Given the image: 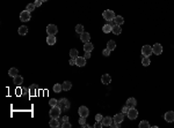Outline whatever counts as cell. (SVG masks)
I'll return each mask as SVG.
<instances>
[{
  "label": "cell",
  "instance_id": "11",
  "mask_svg": "<svg viewBox=\"0 0 174 128\" xmlns=\"http://www.w3.org/2000/svg\"><path fill=\"white\" fill-rule=\"evenodd\" d=\"M123 119H124L123 113H117V114H115L114 115V118H113V120H114V122L115 123H122Z\"/></svg>",
  "mask_w": 174,
  "mask_h": 128
},
{
  "label": "cell",
  "instance_id": "1",
  "mask_svg": "<svg viewBox=\"0 0 174 128\" xmlns=\"http://www.w3.org/2000/svg\"><path fill=\"white\" fill-rule=\"evenodd\" d=\"M102 16L106 21L109 22V21H113L116 15H115V13H114V11H111V9H106V11L102 13Z\"/></svg>",
  "mask_w": 174,
  "mask_h": 128
},
{
  "label": "cell",
  "instance_id": "44",
  "mask_svg": "<svg viewBox=\"0 0 174 128\" xmlns=\"http://www.w3.org/2000/svg\"><path fill=\"white\" fill-rule=\"evenodd\" d=\"M84 58H85V59H90V58H91V52H85Z\"/></svg>",
  "mask_w": 174,
  "mask_h": 128
},
{
  "label": "cell",
  "instance_id": "34",
  "mask_svg": "<svg viewBox=\"0 0 174 128\" xmlns=\"http://www.w3.org/2000/svg\"><path fill=\"white\" fill-rule=\"evenodd\" d=\"M76 31L78 32V34H80V35H81L82 32H85L84 31V26H82V24H78V26L76 27Z\"/></svg>",
  "mask_w": 174,
  "mask_h": 128
},
{
  "label": "cell",
  "instance_id": "9",
  "mask_svg": "<svg viewBox=\"0 0 174 128\" xmlns=\"http://www.w3.org/2000/svg\"><path fill=\"white\" fill-rule=\"evenodd\" d=\"M78 113H79L80 117H84V118H87L90 115V111H88V109L86 106H80L79 110H78Z\"/></svg>",
  "mask_w": 174,
  "mask_h": 128
},
{
  "label": "cell",
  "instance_id": "18",
  "mask_svg": "<svg viewBox=\"0 0 174 128\" xmlns=\"http://www.w3.org/2000/svg\"><path fill=\"white\" fill-rule=\"evenodd\" d=\"M94 46L91 42H87V43H84V51L85 52H92Z\"/></svg>",
  "mask_w": 174,
  "mask_h": 128
},
{
  "label": "cell",
  "instance_id": "31",
  "mask_svg": "<svg viewBox=\"0 0 174 128\" xmlns=\"http://www.w3.org/2000/svg\"><path fill=\"white\" fill-rule=\"evenodd\" d=\"M36 95V87L33 84V86H30L29 87V96H35Z\"/></svg>",
  "mask_w": 174,
  "mask_h": 128
},
{
  "label": "cell",
  "instance_id": "10",
  "mask_svg": "<svg viewBox=\"0 0 174 128\" xmlns=\"http://www.w3.org/2000/svg\"><path fill=\"white\" fill-rule=\"evenodd\" d=\"M164 119L167 121V122H173L174 121V112L173 111H167L164 115Z\"/></svg>",
  "mask_w": 174,
  "mask_h": 128
},
{
  "label": "cell",
  "instance_id": "4",
  "mask_svg": "<svg viewBox=\"0 0 174 128\" xmlns=\"http://www.w3.org/2000/svg\"><path fill=\"white\" fill-rule=\"evenodd\" d=\"M127 115L130 120H135V119H137V117H138V111L136 110V107H131V109H129Z\"/></svg>",
  "mask_w": 174,
  "mask_h": 128
},
{
  "label": "cell",
  "instance_id": "19",
  "mask_svg": "<svg viewBox=\"0 0 174 128\" xmlns=\"http://www.w3.org/2000/svg\"><path fill=\"white\" fill-rule=\"evenodd\" d=\"M49 125H50V127H52V128H57V127H59V126H61V122H59L56 118H51V120H50V122H49Z\"/></svg>",
  "mask_w": 174,
  "mask_h": 128
},
{
  "label": "cell",
  "instance_id": "23",
  "mask_svg": "<svg viewBox=\"0 0 174 128\" xmlns=\"http://www.w3.org/2000/svg\"><path fill=\"white\" fill-rule=\"evenodd\" d=\"M114 22H115V24H117V26H122V24L124 23V18L122 17L121 15H117L114 18Z\"/></svg>",
  "mask_w": 174,
  "mask_h": 128
},
{
  "label": "cell",
  "instance_id": "2",
  "mask_svg": "<svg viewBox=\"0 0 174 128\" xmlns=\"http://www.w3.org/2000/svg\"><path fill=\"white\" fill-rule=\"evenodd\" d=\"M58 106L61 107L62 111H69L70 109V102L66 98H62L58 100Z\"/></svg>",
  "mask_w": 174,
  "mask_h": 128
},
{
  "label": "cell",
  "instance_id": "24",
  "mask_svg": "<svg viewBox=\"0 0 174 128\" xmlns=\"http://www.w3.org/2000/svg\"><path fill=\"white\" fill-rule=\"evenodd\" d=\"M62 87H63V90H64V91H69V90L72 88V83L70 81H65L63 84H62Z\"/></svg>",
  "mask_w": 174,
  "mask_h": 128
},
{
  "label": "cell",
  "instance_id": "36",
  "mask_svg": "<svg viewBox=\"0 0 174 128\" xmlns=\"http://www.w3.org/2000/svg\"><path fill=\"white\" fill-rule=\"evenodd\" d=\"M61 127H62V128H71V127H72V125L69 122V121H66V122L61 123Z\"/></svg>",
  "mask_w": 174,
  "mask_h": 128
},
{
  "label": "cell",
  "instance_id": "20",
  "mask_svg": "<svg viewBox=\"0 0 174 128\" xmlns=\"http://www.w3.org/2000/svg\"><path fill=\"white\" fill-rule=\"evenodd\" d=\"M18 32H19V35H21V36H26V35L28 34V28H27L26 26H21L19 28Z\"/></svg>",
  "mask_w": 174,
  "mask_h": 128
},
{
  "label": "cell",
  "instance_id": "25",
  "mask_svg": "<svg viewBox=\"0 0 174 128\" xmlns=\"http://www.w3.org/2000/svg\"><path fill=\"white\" fill-rule=\"evenodd\" d=\"M62 90H63V87H62V84H59V83L53 84V92H56V94H59V92H62Z\"/></svg>",
  "mask_w": 174,
  "mask_h": 128
},
{
  "label": "cell",
  "instance_id": "3",
  "mask_svg": "<svg viewBox=\"0 0 174 128\" xmlns=\"http://www.w3.org/2000/svg\"><path fill=\"white\" fill-rule=\"evenodd\" d=\"M61 112H62L61 107L57 105V106L51 107L50 112H49V115H50L51 118H56V119H58V118H59V115H61Z\"/></svg>",
  "mask_w": 174,
  "mask_h": 128
},
{
  "label": "cell",
  "instance_id": "27",
  "mask_svg": "<svg viewBox=\"0 0 174 128\" xmlns=\"http://www.w3.org/2000/svg\"><path fill=\"white\" fill-rule=\"evenodd\" d=\"M111 29H113V27L110 26V24H105L102 28V31L105 32V34H109V32H111Z\"/></svg>",
  "mask_w": 174,
  "mask_h": 128
},
{
  "label": "cell",
  "instance_id": "32",
  "mask_svg": "<svg viewBox=\"0 0 174 128\" xmlns=\"http://www.w3.org/2000/svg\"><path fill=\"white\" fill-rule=\"evenodd\" d=\"M149 127H151V126H150V123H149L148 120H143V121H140L139 128H149Z\"/></svg>",
  "mask_w": 174,
  "mask_h": 128
},
{
  "label": "cell",
  "instance_id": "35",
  "mask_svg": "<svg viewBox=\"0 0 174 128\" xmlns=\"http://www.w3.org/2000/svg\"><path fill=\"white\" fill-rule=\"evenodd\" d=\"M49 104H50V106H51V107L57 106V105H58V100H57V99H55V98H52V99H50Z\"/></svg>",
  "mask_w": 174,
  "mask_h": 128
},
{
  "label": "cell",
  "instance_id": "6",
  "mask_svg": "<svg viewBox=\"0 0 174 128\" xmlns=\"http://www.w3.org/2000/svg\"><path fill=\"white\" fill-rule=\"evenodd\" d=\"M152 51H153V53H154L156 55H160L161 53H163V46H161V44L156 43V44L152 46Z\"/></svg>",
  "mask_w": 174,
  "mask_h": 128
},
{
  "label": "cell",
  "instance_id": "33",
  "mask_svg": "<svg viewBox=\"0 0 174 128\" xmlns=\"http://www.w3.org/2000/svg\"><path fill=\"white\" fill-rule=\"evenodd\" d=\"M35 8H36V6H35V4H28L26 7V9L29 12V13H32V12L35 11Z\"/></svg>",
  "mask_w": 174,
  "mask_h": 128
},
{
  "label": "cell",
  "instance_id": "12",
  "mask_svg": "<svg viewBox=\"0 0 174 128\" xmlns=\"http://www.w3.org/2000/svg\"><path fill=\"white\" fill-rule=\"evenodd\" d=\"M76 65L78 66V67H84V66L86 65V59H85L84 57H78L76 59Z\"/></svg>",
  "mask_w": 174,
  "mask_h": 128
},
{
  "label": "cell",
  "instance_id": "17",
  "mask_svg": "<svg viewBox=\"0 0 174 128\" xmlns=\"http://www.w3.org/2000/svg\"><path fill=\"white\" fill-rule=\"evenodd\" d=\"M80 39H81L82 43H87L91 40V35L88 34V32H82L81 35H80Z\"/></svg>",
  "mask_w": 174,
  "mask_h": 128
},
{
  "label": "cell",
  "instance_id": "5",
  "mask_svg": "<svg viewBox=\"0 0 174 128\" xmlns=\"http://www.w3.org/2000/svg\"><path fill=\"white\" fill-rule=\"evenodd\" d=\"M152 53H153L152 46H150V45H144V46L142 47V54L144 55V57H150Z\"/></svg>",
  "mask_w": 174,
  "mask_h": 128
},
{
  "label": "cell",
  "instance_id": "40",
  "mask_svg": "<svg viewBox=\"0 0 174 128\" xmlns=\"http://www.w3.org/2000/svg\"><path fill=\"white\" fill-rule=\"evenodd\" d=\"M128 111H129V107L125 105V106H123V109H122V113L123 114H128Z\"/></svg>",
  "mask_w": 174,
  "mask_h": 128
},
{
  "label": "cell",
  "instance_id": "29",
  "mask_svg": "<svg viewBox=\"0 0 174 128\" xmlns=\"http://www.w3.org/2000/svg\"><path fill=\"white\" fill-rule=\"evenodd\" d=\"M70 57H71L72 59H77V58H78V50L71 49V50H70Z\"/></svg>",
  "mask_w": 174,
  "mask_h": 128
},
{
  "label": "cell",
  "instance_id": "45",
  "mask_svg": "<svg viewBox=\"0 0 174 128\" xmlns=\"http://www.w3.org/2000/svg\"><path fill=\"white\" fill-rule=\"evenodd\" d=\"M69 63H70L71 66L76 65V59H72V58H71V59H70V61H69Z\"/></svg>",
  "mask_w": 174,
  "mask_h": 128
},
{
  "label": "cell",
  "instance_id": "38",
  "mask_svg": "<svg viewBox=\"0 0 174 128\" xmlns=\"http://www.w3.org/2000/svg\"><path fill=\"white\" fill-rule=\"evenodd\" d=\"M79 123L82 126V127H84V126L86 125V118H84V117H80V119H79Z\"/></svg>",
  "mask_w": 174,
  "mask_h": 128
},
{
  "label": "cell",
  "instance_id": "13",
  "mask_svg": "<svg viewBox=\"0 0 174 128\" xmlns=\"http://www.w3.org/2000/svg\"><path fill=\"white\" fill-rule=\"evenodd\" d=\"M113 122H114V120H113V118H110V117H105L102 119L103 126H107V127H110V126L113 125Z\"/></svg>",
  "mask_w": 174,
  "mask_h": 128
},
{
  "label": "cell",
  "instance_id": "39",
  "mask_svg": "<svg viewBox=\"0 0 174 128\" xmlns=\"http://www.w3.org/2000/svg\"><path fill=\"white\" fill-rule=\"evenodd\" d=\"M102 126H103L102 121H96V122H95V125H94V127L95 128H101Z\"/></svg>",
  "mask_w": 174,
  "mask_h": 128
},
{
  "label": "cell",
  "instance_id": "28",
  "mask_svg": "<svg viewBox=\"0 0 174 128\" xmlns=\"http://www.w3.org/2000/svg\"><path fill=\"white\" fill-rule=\"evenodd\" d=\"M18 74H19V71L16 69V68H14V67L11 68V69H9V72H8V75L12 76V77H15Z\"/></svg>",
  "mask_w": 174,
  "mask_h": 128
},
{
  "label": "cell",
  "instance_id": "21",
  "mask_svg": "<svg viewBox=\"0 0 174 128\" xmlns=\"http://www.w3.org/2000/svg\"><path fill=\"white\" fill-rule=\"evenodd\" d=\"M47 43L49 45H55L56 44V37L53 35H48L47 37Z\"/></svg>",
  "mask_w": 174,
  "mask_h": 128
},
{
  "label": "cell",
  "instance_id": "37",
  "mask_svg": "<svg viewBox=\"0 0 174 128\" xmlns=\"http://www.w3.org/2000/svg\"><path fill=\"white\" fill-rule=\"evenodd\" d=\"M110 52H111L110 50H108V49H105V50L102 51V54L105 55V57H109V55H110Z\"/></svg>",
  "mask_w": 174,
  "mask_h": 128
},
{
  "label": "cell",
  "instance_id": "30",
  "mask_svg": "<svg viewBox=\"0 0 174 128\" xmlns=\"http://www.w3.org/2000/svg\"><path fill=\"white\" fill-rule=\"evenodd\" d=\"M150 63H151V60H150V58H149V57H144V58L142 59V65H143V66L148 67V66L150 65Z\"/></svg>",
  "mask_w": 174,
  "mask_h": 128
},
{
  "label": "cell",
  "instance_id": "26",
  "mask_svg": "<svg viewBox=\"0 0 174 128\" xmlns=\"http://www.w3.org/2000/svg\"><path fill=\"white\" fill-rule=\"evenodd\" d=\"M115 47H116V43L114 42V40H109L108 43H107V49L110 51H114L115 50Z\"/></svg>",
  "mask_w": 174,
  "mask_h": 128
},
{
  "label": "cell",
  "instance_id": "22",
  "mask_svg": "<svg viewBox=\"0 0 174 128\" xmlns=\"http://www.w3.org/2000/svg\"><path fill=\"white\" fill-rule=\"evenodd\" d=\"M111 32H113L114 35H120V34L122 32V28H121V26H117V24L113 26V29H111Z\"/></svg>",
  "mask_w": 174,
  "mask_h": 128
},
{
  "label": "cell",
  "instance_id": "16",
  "mask_svg": "<svg viewBox=\"0 0 174 128\" xmlns=\"http://www.w3.org/2000/svg\"><path fill=\"white\" fill-rule=\"evenodd\" d=\"M127 105L129 109H131V107H136V105H137V100L135 99L134 97H131V98H129V99L127 100Z\"/></svg>",
  "mask_w": 174,
  "mask_h": 128
},
{
  "label": "cell",
  "instance_id": "15",
  "mask_svg": "<svg viewBox=\"0 0 174 128\" xmlns=\"http://www.w3.org/2000/svg\"><path fill=\"white\" fill-rule=\"evenodd\" d=\"M14 78V84H15L16 87H20L22 86V83H23V77H22L21 75H16Z\"/></svg>",
  "mask_w": 174,
  "mask_h": 128
},
{
  "label": "cell",
  "instance_id": "41",
  "mask_svg": "<svg viewBox=\"0 0 174 128\" xmlns=\"http://www.w3.org/2000/svg\"><path fill=\"white\" fill-rule=\"evenodd\" d=\"M102 119H103V117L101 114H96V115H95V120H96V121H102Z\"/></svg>",
  "mask_w": 174,
  "mask_h": 128
},
{
  "label": "cell",
  "instance_id": "14",
  "mask_svg": "<svg viewBox=\"0 0 174 128\" xmlns=\"http://www.w3.org/2000/svg\"><path fill=\"white\" fill-rule=\"evenodd\" d=\"M101 82H102L103 84H109L111 82V77H110V75L109 74H103L102 75V77H101Z\"/></svg>",
  "mask_w": 174,
  "mask_h": 128
},
{
  "label": "cell",
  "instance_id": "7",
  "mask_svg": "<svg viewBox=\"0 0 174 128\" xmlns=\"http://www.w3.org/2000/svg\"><path fill=\"white\" fill-rule=\"evenodd\" d=\"M20 20H21L22 22H28L29 20H30V13H29L28 11H23L20 13Z\"/></svg>",
  "mask_w": 174,
  "mask_h": 128
},
{
  "label": "cell",
  "instance_id": "43",
  "mask_svg": "<svg viewBox=\"0 0 174 128\" xmlns=\"http://www.w3.org/2000/svg\"><path fill=\"white\" fill-rule=\"evenodd\" d=\"M66 121H69V117H67V115H64V117L62 118V123L66 122Z\"/></svg>",
  "mask_w": 174,
  "mask_h": 128
},
{
  "label": "cell",
  "instance_id": "42",
  "mask_svg": "<svg viewBox=\"0 0 174 128\" xmlns=\"http://www.w3.org/2000/svg\"><path fill=\"white\" fill-rule=\"evenodd\" d=\"M42 3H43V1H42V0H35V6H36V7H40V6L41 5H42Z\"/></svg>",
  "mask_w": 174,
  "mask_h": 128
},
{
  "label": "cell",
  "instance_id": "46",
  "mask_svg": "<svg viewBox=\"0 0 174 128\" xmlns=\"http://www.w3.org/2000/svg\"><path fill=\"white\" fill-rule=\"evenodd\" d=\"M42 1H48V0H42Z\"/></svg>",
  "mask_w": 174,
  "mask_h": 128
},
{
  "label": "cell",
  "instance_id": "8",
  "mask_svg": "<svg viewBox=\"0 0 174 128\" xmlns=\"http://www.w3.org/2000/svg\"><path fill=\"white\" fill-rule=\"evenodd\" d=\"M47 32H48V35H53V36H55L58 32V28L55 24H49V26L47 27Z\"/></svg>",
  "mask_w": 174,
  "mask_h": 128
}]
</instances>
